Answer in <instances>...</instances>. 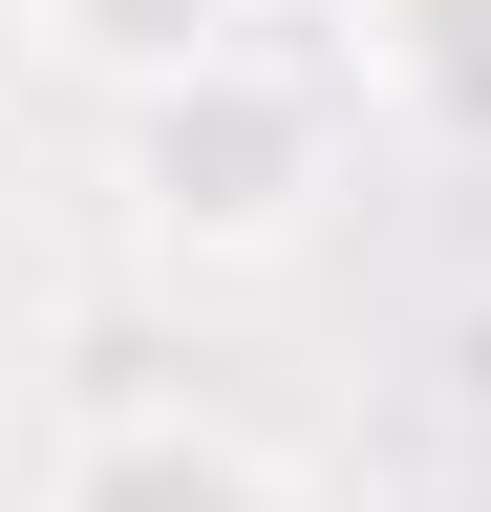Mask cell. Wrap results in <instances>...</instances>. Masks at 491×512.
Here are the masks:
<instances>
[{
    "label": "cell",
    "mask_w": 491,
    "mask_h": 512,
    "mask_svg": "<svg viewBox=\"0 0 491 512\" xmlns=\"http://www.w3.org/2000/svg\"><path fill=\"white\" fill-rule=\"evenodd\" d=\"M43 512H299V470L214 406H107L43 448Z\"/></svg>",
    "instance_id": "obj_2"
},
{
    "label": "cell",
    "mask_w": 491,
    "mask_h": 512,
    "mask_svg": "<svg viewBox=\"0 0 491 512\" xmlns=\"http://www.w3.org/2000/svg\"><path fill=\"white\" fill-rule=\"evenodd\" d=\"M321 192H342V64L214 43L171 86H129V235L150 256H299Z\"/></svg>",
    "instance_id": "obj_1"
},
{
    "label": "cell",
    "mask_w": 491,
    "mask_h": 512,
    "mask_svg": "<svg viewBox=\"0 0 491 512\" xmlns=\"http://www.w3.org/2000/svg\"><path fill=\"white\" fill-rule=\"evenodd\" d=\"M43 43H86V64H129V86H171V64H214L235 43V0H22Z\"/></svg>",
    "instance_id": "obj_4"
},
{
    "label": "cell",
    "mask_w": 491,
    "mask_h": 512,
    "mask_svg": "<svg viewBox=\"0 0 491 512\" xmlns=\"http://www.w3.org/2000/svg\"><path fill=\"white\" fill-rule=\"evenodd\" d=\"M363 22V86L385 107H427L449 150H491V0H342Z\"/></svg>",
    "instance_id": "obj_3"
}]
</instances>
